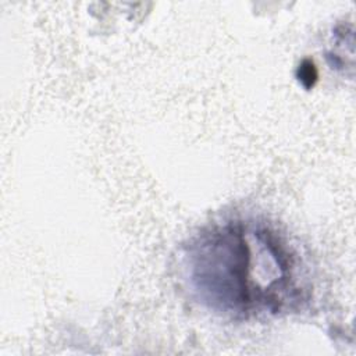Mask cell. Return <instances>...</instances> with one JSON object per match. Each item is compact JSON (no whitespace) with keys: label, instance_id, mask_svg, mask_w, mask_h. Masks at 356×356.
Listing matches in <instances>:
<instances>
[{"label":"cell","instance_id":"1","mask_svg":"<svg viewBox=\"0 0 356 356\" xmlns=\"http://www.w3.org/2000/svg\"><path fill=\"white\" fill-rule=\"evenodd\" d=\"M189 280L218 312H278L295 299L293 256L264 225L231 221L202 234L189 249Z\"/></svg>","mask_w":356,"mask_h":356}]
</instances>
